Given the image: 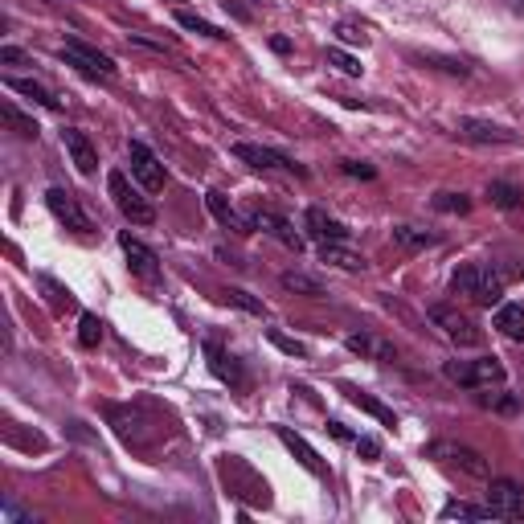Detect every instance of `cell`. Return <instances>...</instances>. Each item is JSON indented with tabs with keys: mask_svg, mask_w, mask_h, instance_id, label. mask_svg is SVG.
<instances>
[{
	"mask_svg": "<svg viewBox=\"0 0 524 524\" xmlns=\"http://www.w3.org/2000/svg\"><path fill=\"white\" fill-rule=\"evenodd\" d=\"M451 291L467 295L471 303H479V308H500L504 279H500L496 267H488V262H467V267H459L451 275Z\"/></svg>",
	"mask_w": 524,
	"mask_h": 524,
	"instance_id": "obj_1",
	"label": "cell"
},
{
	"mask_svg": "<svg viewBox=\"0 0 524 524\" xmlns=\"http://www.w3.org/2000/svg\"><path fill=\"white\" fill-rule=\"evenodd\" d=\"M107 189H111V201H115V209L127 217V222H136V226H152L156 222V205L131 185L123 172H111L107 177Z\"/></svg>",
	"mask_w": 524,
	"mask_h": 524,
	"instance_id": "obj_2",
	"label": "cell"
},
{
	"mask_svg": "<svg viewBox=\"0 0 524 524\" xmlns=\"http://www.w3.org/2000/svg\"><path fill=\"white\" fill-rule=\"evenodd\" d=\"M447 381L463 385V389H492L504 385V365L496 357H479V361H447L443 365Z\"/></svg>",
	"mask_w": 524,
	"mask_h": 524,
	"instance_id": "obj_3",
	"label": "cell"
},
{
	"mask_svg": "<svg viewBox=\"0 0 524 524\" xmlns=\"http://www.w3.org/2000/svg\"><path fill=\"white\" fill-rule=\"evenodd\" d=\"M62 62L66 66H74L78 74H86V78H99V82H111L115 78V62L107 58V54H99L95 46H86V41H62Z\"/></svg>",
	"mask_w": 524,
	"mask_h": 524,
	"instance_id": "obj_4",
	"label": "cell"
},
{
	"mask_svg": "<svg viewBox=\"0 0 524 524\" xmlns=\"http://www.w3.org/2000/svg\"><path fill=\"white\" fill-rule=\"evenodd\" d=\"M426 455L430 459H439V463H451V467H459L463 475H471V479H488L492 475V463L479 455L475 447H463V443H447V439H439V443H430L426 447Z\"/></svg>",
	"mask_w": 524,
	"mask_h": 524,
	"instance_id": "obj_5",
	"label": "cell"
},
{
	"mask_svg": "<svg viewBox=\"0 0 524 524\" xmlns=\"http://www.w3.org/2000/svg\"><path fill=\"white\" fill-rule=\"evenodd\" d=\"M430 320H434V328H443V336H447L451 344H459V348H479V344H484V332H479L463 312L447 308V303H434Z\"/></svg>",
	"mask_w": 524,
	"mask_h": 524,
	"instance_id": "obj_6",
	"label": "cell"
},
{
	"mask_svg": "<svg viewBox=\"0 0 524 524\" xmlns=\"http://www.w3.org/2000/svg\"><path fill=\"white\" fill-rule=\"evenodd\" d=\"M455 136L467 140V144H520V136L504 123H492V119H475V115H463L455 123Z\"/></svg>",
	"mask_w": 524,
	"mask_h": 524,
	"instance_id": "obj_7",
	"label": "cell"
},
{
	"mask_svg": "<svg viewBox=\"0 0 524 524\" xmlns=\"http://www.w3.org/2000/svg\"><path fill=\"white\" fill-rule=\"evenodd\" d=\"M127 164H131V177H136L148 193H160L164 189V164L156 160V152L140 140H131L127 144Z\"/></svg>",
	"mask_w": 524,
	"mask_h": 524,
	"instance_id": "obj_8",
	"label": "cell"
},
{
	"mask_svg": "<svg viewBox=\"0 0 524 524\" xmlns=\"http://www.w3.org/2000/svg\"><path fill=\"white\" fill-rule=\"evenodd\" d=\"M46 205H50V213L58 217L66 230H74V234H91V230H95V222L86 217V209L78 205V197H74L70 189H50V193H46Z\"/></svg>",
	"mask_w": 524,
	"mask_h": 524,
	"instance_id": "obj_9",
	"label": "cell"
},
{
	"mask_svg": "<svg viewBox=\"0 0 524 524\" xmlns=\"http://www.w3.org/2000/svg\"><path fill=\"white\" fill-rule=\"evenodd\" d=\"M119 246H123V254H127V267H131V275L136 279H144V283H160V258L140 242V238H131V234H123L119 238Z\"/></svg>",
	"mask_w": 524,
	"mask_h": 524,
	"instance_id": "obj_10",
	"label": "cell"
},
{
	"mask_svg": "<svg viewBox=\"0 0 524 524\" xmlns=\"http://www.w3.org/2000/svg\"><path fill=\"white\" fill-rule=\"evenodd\" d=\"M250 230H262V234H271L275 242H283L287 250H303V234H295V226L287 222V217H279V213H271V209H254L250 213Z\"/></svg>",
	"mask_w": 524,
	"mask_h": 524,
	"instance_id": "obj_11",
	"label": "cell"
},
{
	"mask_svg": "<svg viewBox=\"0 0 524 524\" xmlns=\"http://www.w3.org/2000/svg\"><path fill=\"white\" fill-rule=\"evenodd\" d=\"M234 156H238L242 164H250V168H262V172L283 168V172H295V177H308V168L291 164V160H287L283 152H275V148H258V144H234Z\"/></svg>",
	"mask_w": 524,
	"mask_h": 524,
	"instance_id": "obj_12",
	"label": "cell"
},
{
	"mask_svg": "<svg viewBox=\"0 0 524 524\" xmlns=\"http://www.w3.org/2000/svg\"><path fill=\"white\" fill-rule=\"evenodd\" d=\"M488 504L496 508L500 520H524V488L512 484V479H492Z\"/></svg>",
	"mask_w": 524,
	"mask_h": 524,
	"instance_id": "obj_13",
	"label": "cell"
},
{
	"mask_svg": "<svg viewBox=\"0 0 524 524\" xmlns=\"http://www.w3.org/2000/svg\"><path fill=\"white\" fill-rule=\"evenodd\" d=\"M62 144H66V152H70V160H74V168L82 172V177H95V172H99V152H95V144L86 140L82 131H74V127L62 131Z\"/></svg>",
	"mask_w": 524,
	"mask_h": 524,
	"instance_id": "obj_14",
	"label": "cell"
},
{
	"mask_svg": "<svg viewBox=\"0 0 524 524\" xmlns=\"http://www.w3.org/2000/svg\"><path fill=\"white\" fill-rule=\"evenodd\" d=\"M279 443H283V447H287V451L299 459V467H308V471H312V475H320V479L328 475V467H324V459L312 451V443L303 439V434H295L291 426H279Z\"/></svg>",
	"mask_w": 524,
	"mask_h": 524,
	"instance_id": "obj_15",
	"label": "cell"
},
{
	"mask_svg": "<svg viewBox=\"0 0 524 524\" xmlns=\"http://www.w3.org/2000/svg\"><path fill=\"white\" fill-rule=\"evenodd\" d=\"M205 201H209V213L217 217V222H222L226 230H238V234H246L250 230V217H242L230 201H226V193H217V189H209L205 193Z\"/></svg>",
	"mask_w": 524,
	"mask_h": 524,
	"instance_id": "obj_16",
	"label": "cell"
},
{
	"mask_svg": "<svg viewBox=\"0 0 524 524\" xmlns=\"http://www.w3.org/2000/svg\"><path fill=\"white\" fill-rule=\"evenodd\" d=\"M5 86L9 91H17V95H25V99H33L37 107H46V111H58L62 103L54 99V91H46L41 82H33V78H5Z\"/></svg>",
	"mask_w": 524,
	"mask_h": 524,
	"instance_id": "obj_17",
	"label": "cell"
},
{
	"mask_svg": "<svg viewBox=\"0 0 524 524\" xmlns=\"http://www.w3.org/2000/svg\"><path fill=\"white\" fill-rule=\"evenodd\" d=\"M393 246H402V250H430V246H439V234H430L422 226H393Z\"/></svg>",
	"mask_w": 524,
	"mask_h": 524,
	"instance_id": "obj_18",
	"label": "cell"
},
{
	"mask_svg": "<svg viewBox=\"0 0 524 524\" xmlns=\"http://www.w3.org/2000/svg\"><path fill=\"white\" fill-rule=\"evenodd\" d=\"M308 230H312L320 242H348V230L336 222V217H328L324 209H308Z\"/></svg>",
	"mask_w": 524,
	"mask_h": 524,
	"instance_id": "obj_19",
	"label": "cell"
},
{
	"mask_svg": "<svg viewBox=\"0 0 524 524\" xmlns=\"http://www.w3.org/2000/svg\"><path fill=\"white\" fill-rule=\"evenodd\" d=\"M496 332L508 340H524V308L520 303H500L496 308Z\"/></svg>",
	"mask_w": 524,
	"mask_h": 524,
	"instance_id": "obj_20",
	"label": "cell"
},
{
	"mask_svg": "<svg viewBox=\"0 0 524 524\" xmlns=\"http://www.w3.org/2000/svg\"><path fill=\"white\" fill-rule=\"evenodd\" d=\"M205 357H209V369L222 377V381H230V385H242V369H238V361L226 353V348H217V344H205Z\"/></svg>",
	"mask_w": 524,
	"mask_h": 524,
	"instance_id": "obj_21",
	"label": "cell"
},
{
	"mask_svg": "<svg viewBox=\"0 0 524 524\" xmlns=\"http://www.w3.org/2000/svg\"><path fill=\"white\" fill-rule=\"evenodd\" d=\"M348 393V402H353L357 410H365V414H373L381 426H398V414H393L389 406H381L377 398H369V393H361V389H344Z\"/></svg>",
	"mask_w": 524,
	"mask_h": 524,
	"instance_id": "obj_22",
	"label": "cell"
},
{
	"mask_svg": "<svg viewBox=\"0 0 524 524\" xmlns=\"http://www.w3.org/2000/svg\"><path fill=\"white\" fill-rule=\"evenodd\" d=\"M320 258L332 262V267H340V271H365V258L353 254V250H344L340 242H324V246H320Z\"/></svg>",
	"mask_w": 524,
	"mask_h": 524,
	"instance_id": "obj_23",
	"label": "cell"
},
{
	"mask_svg": "<svg viewBox=\"0 0 524 524\" xmlns=\"http://www.w3.org/2000/svg\"><path fill=\"white\" fill-rule=\"evenodd\" d=\"M443 520H500L492 504H467V500H455L443 508Z\"/></svg>",
	"mask_w": 524,
	"mask_h": 524,
	"instance_id": "obj_24",
	"label": "cell"
},
{
	"mask_svg": "<svg viewBox=\"0 0 524 524\" xmlns=\"http://www.w3.org/2000/svg\"><path fill=\"white\" fill-rule=\"evenodd\" d=\"M348 348L353 353H361V357H373V361H398V353H393L389 344H381V340H373V336H348Z\"/></svg>",
	"mask_w": 524,
	"mask_h": 524,
	"instance_id": "obj_25",
	"label": "cell"
},
{
	"mask_svg": "<svg viewBox=\"0 0 524 524\" xmlns=\"http://www.w3.org/2000/svg\"><path fill=\"white\" fill-rule=\"evenodd\" d=\"M283 287H287V291H295V295H308V299H324V295H328L320 279L303 275V271H287V275H283Z\"/></svg>",
	"mask_w": 524,
	"mask_h": 524,
	"instance_id": "obj_26",
	"label": "cell"
},
{
	"mask_svg": "<svg viewBox=\"0 0 524 524\" xmlns=\"http://www.w3.org/2000/svg\"><path fill=\"white\" fill-rule=\"evenodd\" d=\"M488 201H492L496 209H508V213H512V209L524 205V193H520L516 185H508V181H492V185H488Z\"/></svg>",
	"mask_w": 524,
	"mask_h": 524,
	"instance_id": "obj_27",
	"label": "cell"
},
{
	"mask_svg": "<svg viewBox=\"0 0 524 524\" xmlns=\"http://www.w3.org/2000/svg\"><path fill=\"white\" fill-rule=\"evenodd\" d=\"M0 119H5V123L17 131V136H21V140H37V131H41V127H37L29 115H21L13 103H5V107H0Z\"/></svg>",
	"mask_w": 524,
	"mask_h": 524,
	"instance_id": "obj_28",
	"label": "cell"
},
{
	"mask_svg": "<svg viewBox=\"0 0 524 524\" xmlns=\"http://www.w3.org/2000/svg\"><path fill=\"white\" fill-rule=\"evenodd\" d=\"M414 58L430 70H443V74H459V78L471 74V62H463V58H443V54H414Z\"/></svg>",
	"mask_w": 524,
	"mask_h": 524,
	"instance_id": "obj_29",
	"label": "cell"
},
{
	"mask_svg": "<svg viewBox=\"0 0 524 524\" xmlns=\"http://www.w3.org/2000/svg\"><path fill=\"white\" fill-rule=\"evenodd\" d=\"M177 25H181V29H189V33L213 37V41H226V37H230V33H222V29H217V25H209L205 17H197V13H185V9L177 13Z\"/></svg>",
	"mask_w": 524,
	"mask_h": 524,
	"instance_id": "obj_30",
	"label": "cell"
},
{
	"mask_svg": "<svg viewBox=\"0 0 524 524\" xmlns=\"http://www.w3.org/2000/svg\"><path fill=\"white\" fill-rule=\"evenodd\" d=\"M226 299H230V303H238V308H242V312H250V316H262V320L271 316L267 303L254 299V295H250V291H242V287H230V291H226Z\"/></svg>",
	"mask_w": 524,
	"mask_h": 524,
	"instance_id": "obj_31",
	"label": "cell"
},
{
	"mask_svg": "<svg viewBox=\"0 0 524 524\" xmlns=\"http://www.w3.org/2000/svg\"><path fill=\"white\" fill-rule=\"evenodd\" d=\"M99 340H103V320L86 312L82 324H78V344H82V348H95Z\"/></svg>",
	"mask_w": 524,
	"mask_h": 524,
	"instance_id": "obj_32",
	"label": "cell"
},
{
	"mask_svg": "<svg viewBox=\"0 0 524 524\" xmlns=\"http://www.w3.org/2000/svg\"><path fill=\"white\" fill-rule=\"evenodd\" d=\"M434 209H439V213H467L471 197H463V193H439V197H434Z\"/></svg>",
	"mask_w": 524,
	"mask_h": 524,
	"instance_id": "obj_33",
	"label": "cell"
},
{
	"mask_svg": "<svg viewBox=\"0 0 524 524\" xmlns=\"http://www.w3.org/2000/svg\"><path fill=\"white\" fill-rule=\"evenodd\" d=\"M328 66H336L340 74H353V78L361 74V62H357V58H348V54H344V50H336V46L328 50Z\"/></svg>",
	"mask_w": 524,
	"mask_h": 524,
	"instance_id": "obj_34",
	"label": "cell"
},
{
	"mask_svg": "<svg viewBox=\"0 0 524 524\" xmlns=\"http://www.w3.org/2000/svg\"><path fill=\"white\" fill-rule=\"evenodd\" d=\"M0 520H21V524H33V512H25V508H17L13 500H5V504H0Z\"/></svg>",
	"mask_w": 524,
	"mask_h": 524,
	"instance_id": "obj_35",
	"label": "cell"
},
{
	"mask_svg": "<svg viewBox=\"0 0 524 524\" xmlns=\"http://www.w3.org/2000/svg\"><path fill=\"white\" fill-rule=\"evenodd\" d=\"M340 168L348 172V177H361V181H373L377 172L369 168V164H361V160H340Z\"/></svg>",
	"mask_w": 524,
	"mask_h": 524,
	"instance_id": "obj_36",
	"label": "cell"
},
{
	"mask_svg": "<svg viewBox=\"0 0 524 524\" xmlns=\"http://www.w3.org/2000/svg\"><path fill=\"white\" fill-rule=\"evenodd\" d=\"M267 336H271V344H279V348H283V353H291V357H303V344H299V340H287V336H283V332H275V328H271Z\"/></svg>",
	"mask_w": 524,
	"mask_h": 524,
	"instance_id": "obj_37",
	"label": "cell"
},
{
	"mask_svg": "<svg viewBox=\"0 0 524 524\" xmlns=\"http://www.w3.org/2000/svg\"><path fill=\"white\" fill-rule=\"evenodd\" d=\"M336 33H340V41H348V46H365V33L357 25H336Z\"/></svg>",
	"mask_w": 524,
	"mask_h": 524,
	"instance_id": "obj_38",
	"label": "cell"
},
{
	"mask_svg": "<svg viewBox=\"0 0 524 524\" xmlns=\"http://www.w3.org/2000/svg\"><path fill=\"white\" fill-rule=\"evenodd\" d=\"M484 406H492V410H504V414H512L516 410V398H508V393H500V398H479Z\"/></svg>",
	"mask_w": 524,
	"mask_h": 524,
	"instance_id": "obj_39",
	"label": "cell"
},
{
	"mask_svg": "<svg viewBox=\"0 0 524 524\" xmlns=\"http://www.w3.org/2000/svg\"><path fill=\"white\" fill-rule=\"evenodd\" d=\"M357 451H361V455L373 463V459L381 455V443H377V439H357Z\"/></svg>",
	"mask_w": 524,
	"mask_h": 524,
	"instance_id": "obj_40",
	"label": "cell"
},
{
	"mask_svg": "<svg viewBox=\"0 0 524 524\" xmlns=\"http://www.w3.org/2000/svg\"><path fill=\"white\" fill-rule=\"evenodd\" d=\"M0 62H9V66H21V62H29L17 46H5V50H0Z\"/></svg>",
	"mask_w": 524,
	"mask_h": 524,
	"instance_id": "obj_41",
	"label": "cell"
},
{
	"mask_svg": "<svg viewBox=\"0 0 524 524\" xmlns=\"http://www.w3.org/2000/svg\"><path fill=\"white\" fill-rule=\"evenodd\" d=\"M328 434H332V439H340V443H353V434H348L344 422H328Z\"/></svg>",
	"mask_w": 524,
	"mask_h": 524,
	"instance_id": "obj_42",
	"label": "cell"
},
{
	"mask_svg": "<svg viewBox=\"0 0 524 524\" xmlns=\"http://www.w3.org/2000/svg\"><path fill=\"white\" fill-rule=\"evenodd\" d=\"M508 13H516L524 21V0H508Z\"/></svg>",
	"mask_w": 524,
	"mask_h": 524,
	"instance_id": "obj_43",
	"label": "cell"
}]
</instances>
